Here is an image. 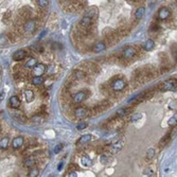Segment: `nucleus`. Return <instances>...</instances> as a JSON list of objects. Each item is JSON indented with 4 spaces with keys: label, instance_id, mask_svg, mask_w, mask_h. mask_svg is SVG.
I'll return each instance as SVG.
<instances>
[{
    "label": "nucleus",
    "instance_id": "f257e3e1",
    "mask_svg": "<svg viewBox=\"0 0 177 177\" xmlns=\"http://www.w3.org/2000/svg\"><path fill=\"white\" fill-rule=\"evenodd\" d=\"M110 102L108 100H103L102 102H100L99 104H97L95 106H93L92 108L90 109L91 110V115H97V114H100L102 111L106 110V109H108L110 107Z\"/></svg>",
    "mask_w": 177,
    "mask_h": 177
},
{
    "label": "nucleus",
    "instance_id": "f03ea898",
    "mask_svg": "<svg viewBox=\"0 0 177 177\" xmlns=\"http://www.w3.org/2000/svg\"><path fill=\"white\" fill-rule=\"evenodd\" d=\"M176 87H177L176 80H168V81H164L159 86V89L161 90V91H175Z\"/></svg>",
    "mask_w": 177,
    "mask_h": 177
},
{
    "label": "nucleus",
    "instance_id": "7ed1b4c3",
    "mask_svg": "<svg viewBox=\"0 0 177 177\" xmlns=\"http://www.w3.org/2000/svg\"><path fill=\"white\" fill-rule=\"evenodd\" d=\"M87 77H88V74L80 68H77V70H74L71 74V79L73 82H84Z\"/></svg>",
    "mask_w": 177,
    "mask_h": 177
},
{
    "label": "nucleus",
    "instance_id": "20e7f679",
    "mask_svg": "<svg viewBox=\"0 0 177 177\" xmlns=\"http://www.w3.org/2000/svg\"><path fill=\"white\" fill-rule=\"evenodd\" d=\"M126 87V81L124 79H116L114 82L111 83V89L114 91H117V92H120L122 90Z\"/></svg>",
    "mask_w": 177,
    "mask_h": 177
},
{
    "label": "nucleus",
    "instance_id": "39448f33",
    "mask_svg": "<svg viewBox=\"0 0 177 177\" xmlns=\"http://www.w3.org/2000/svg\"><path fill=\"white\" fill-rule=\"evenodd\" d=\"M22 28H24V31L26 32V33H34L37 28L36 21H35L34 19H30V18L27 19L26 22H24V26H22Z\"/></svg>",
    "mask_w": 177,
    "mask_h": 177
},
{
    "label": "nucleus",
    "instance_id": "423d86ee",
    "mask_svg": "<svg viewBox=\"0 0 177 177\" xmlns=\"http://www.w3.org/2000/svg\"><path fill=\"white\" fill-rule=\"evenodd\" d=\"M74 115H75L77 118H85V117L88 116H92L90 108H86V107H83V106H80V107H77L74 109Z\"/></svg>",
    "mask_w": 177,
    "mask_h": 177
},
{
    "label": "nucleus",
    "instance_id": "0eeeda50",
    "mask_svg": "<svg viewBox=\"0 0 177 177\" xmlns=\"http://www.w3.org/2000/svg\"><path fill=\"white\" fill-rule=\"evenodd\" d=\"M88 95H89V91H88L87 89H84V90H82V91H79V92L75 93V95L72 97V101L77 104L81 103V102H83L85 99H87Z\"/></svg>",
    "mask_w": 177,
    "mask_h": 177
},
{
    "label": "nucleus",
    "instance_id": "6e6552de",
    "mask_svg": "<svg viewBox=\"0 0 177 177\" xmlns=\"http://www.w3.org/2000/svg\"><path fill=\"white\" fill-rule=\"evenodd\" d=\"M136 54H137V50H136L134 47H127L126 49H124L123 50V52H122V55L124 58H126V59H130V58H133L134 56H136Z\"/></svg>",
    "mask_w": 177,
    "mask_h": 177
},
{
    "label": "nucleus",
    "instance_id": "1a4fd4ad",
    "mask_svg": "<svg viewBox=\"0 0 177 177\" xmlns=\"http://www.w3.org/2000/svg\"><path fill=\"white\" fill-rule=\"evenodd\" d=\"M45 72H46V66L44 64H36L33 67V70H32V73L34 74L35 77H42Z\"/></svg>",
    "mask_w": 177,
    "mask_h": 177
},
{
    "label": "nucleus",
    "instance_id": "9d476101",
    "mask_svg": "<svg viewBox=\"0 0 177 177\" xmlns=\"http://www.w3.org/2000/svg\"><path fill=\"white\" fill-rule=\"evenodd\" d=\"M133 111V107H122V108L118 109L117 113L115 114L116 118H123L125 116H128Z\"/></svg>",
    "mask_w": 177,
    "mask_h": 177
},
{
    "label": "nucleus",
    "instance_id": "9b49d317",
    "mask_svg": "<svg viewBox=\"0 0 177 177\" xmlns=\"http://www.w3.org/2000/svg\"><path fill=\"white\" fill-rule=\"evenodd\" d=\"M171 16V12L168 8H161L158 12V18L160 20H167Z\"/></svg>",
    "mask_w": 177,
    "mask_h": 177
},
{
    "label": "nucleus",
    "instance_id": "f8f14e48",
    "mask_svg": "<svg viewBox=\"0 0 177 177\" xmlns=\"http://www.w3.org/2000/svg\"><path fill=\"white\" fill-rule=\"evenodd\" d=\"M24 139L22 137H20V136H18V137L14 138L12 140V148L13 150H18V148H20L21 146L24 145Z\"/></svg>",
    "mask_w": 177,
    "mask_h": 177
},
{
    "label": "nucleus",
    "instance_id": "ddd939ff",
    "mask_svg": "<svg viewBox=\"0 0 177 177\" xmlns=\"http://www.w3.org/2000/svg\"><path fill=\"white\" fill-rule=\"evenodd\" d=\"M92 22H93L92 19L90 18V17H88L87 15H85L84 17H82V19L80 20L79 27H81V28H83V29H87L88 27L92 24Z\"/></svg>",
    "mask_w": 177,
    "mask_h": 177
},
{
    "label": "nucleus",
    "instance_id": "4468645a",
    "mask_svg": "<svg viewBox=\"0 0 177 177\" xmlns=\"http://www.w3.org/2000/svg\"><path fill=\"white\" fill-rule=\"evenodd\" d=\"M115 33H116V35L118 36V38H122V37H125L128 35L130 29H127L126 27L122 26V27H120V28H118V29L115 31Z\"/></svg>",
    "mask_w": 177,
    "mask_h": 177
},
{
    "label": "nucleus",
    "instance_id": "2eb2a0df",
    "mask_svg": "<svg viewBox=\"0 0 177 177\" xmlns=\"http://www.w3.org/2000/svg\"><path fill=\"white\" fill-rule=\"evenodd\" d=\"M27 56V52L26 50H22V49H19V50L15 51L13 53V59L16 62H19V61H22L24 57Z\"/></svg>",
    "mask_w": 177,
    "mask_h": 177
},
{
    "label": "nucleus",
    "instance_id": "dca6fc26",
    "mask_svg": "<svg viewBox=\"0 0 177 177\" xmlns=\"http://www.w3.org/2000/svg\"><path fill=\"white\" fill-rule=\"evenodd\" d=\"M123 145H124V143H123V141H122V140L116 141V142H115L114 144H111V146H110V152H111L113 154L119 153V152L121 151L122 148H123Z\"/></svg>",
    "mask_w": 177,
    "mask_h": 177
},
{
    "label": "nucleus",
    "instance_id": "f3484780",
    "mask_svg": "<svg viewBox=\"0 0 177 177\" xmlns=\"http://www.w3.org/2000/svg\"><path fill=\"white\" fill-rule=\"evenodd\" d=\"M106 49V44L104 42H95V45L92 46V52L95 53H99V52H102Z\"/></svg>",
    "mask_w": 177,
    "mask_h": 177
},
{
    "label": "nucleus",
    "instance_id": "a211bd4d",
    "mask_svg": "<svg viewBox=\"0 0 177 177\" xmlns=\"http://www.w3.org/2000/svg\"><path fill=\"white\" fill-rule=\"evenodd\" d=\"M20 100H19V98L17 97V95H13V97H11L10 99V106L12 107V108L14 109H17L20 107Z\"/></svg>",
    "mask_w": 177,
    "mask_h": 177
},
{
    "label": "nucleus",
    "instance_id": "6ab92c4d",
    "mask_svg": "<svg viewBox=\"0 0 177 177\" xmlns=\"http://www.w3.org/2000/svg\"><path fill=\"white\" fill-rule=\"evenodd\" d=\"M32 15V10L29 6H24V8L20 10V16H22V18L24 19H29Z\"/></svg>",
    "mask_w": 177,
    "mask_h": 177
},
{
    "label": "nucleus",
    "instance_id": "aec40b11",
    "mask_svg": "<svg viewBox=\"0 0 177 177\" xmlns=\"http://www.w3.org/2000/svg\"><path fill=\"white\" fill-rule=\"evenodd\" d=\"M24 167H27V168L34 167L35 164H36V159H35L33 156H31V155H30V156H28L26 159H24Z\"/></svg>",
    "mask_w": 177,
    "mask_h": 177
},
{
    "label": "nucleus",
    "instance_id": "412c9836",
    "mask_svg": "<svg viewBox=\"0 0 177 177\" xmlns=\"http://www.w3.org/2000/svg\"><path fill=\"white\" fill-rule=\"evenodd\" d=\"M99 12H98V9L95 8V6H92V8H90L89 10L86 12V15L88 16V17H90V18L92 19V20H95V18H97V16H98Z\"/></svg>",
    "mask_w": 177,
    "mask_h": 177
},
{
    "label": "nucleus",
    "instance_id": "4be33fe9",
    "mask_svg": "<svg viewBox=\"0 0 177 177\" xmlns=\"http://www.w3.org/2000/svg\"><path fill=\"white\" fill-rule=\"evenodd\" d=\"M81 163H82L83 167L89 168V167H91V164H92V160L90 159V157L84 155V156L81 157Z\"/></svg>",
    "mask_w": 177,
    "mask_h": 177
},
{
    "label": "nucleus",
    "instance_id": "5701e85b",
    "mask_svg": "<svg viewBox=\"0 0 177 177\" xmlns=\"http://www.w3.org/2000/svg\"><path fill=\"white\" fill-rule=\"evenodd\" d=\"M154 47H155V42H154L153 39H148L145 42H144V44H143V46H142L143 50H145V51L153 50Z\"/></svg>",
    "mask_w": 177,
    "mask_h": 177
},
{
    "label": "nucleus",
    "instance_id": "b1692460",
    "mask_svg": "<svg viewBox=\"0 0 177 177\" xmlns=\"http://www.w3.org/2000/svg\"><path fill=\"white\" fill-rule=\"evenodd\" d=\"M24 99H26L27 102H32V101L34 100V92H33V90H31V89L24 90Z\"/></svg>",
    "mask_w": 177,
    "mask_h": 177
},
{
    "label": "nucleus",
    "instance_id": "393cba45",
    "mask_svg": "<svg viewBox=\"0 0 177 177\" xmlns=\"http://www.w3.org/2000/svg\"><path fill=\"white\" fill-rule=\"evenodd\" d=\"M31 122L34 123V124H42V122H44V116H42V114L34 115V116L31 118Z\"/></svg>",
    "mask_w": 177,
    "mask_h": 177
},
{
    "label": "nucleus",
    "instance_id": "a878e982",
    "mask_svg": "<svg viewBox=\"0 0 177 177\" xmlns=\"http://www.w3.org/2000/svg\"><path fill=\"white\" fill-rule=\"evenodd\" d=\"M10 144V139L9 137H3L0 139V150H6Z\"/></svg>",
    "mask_w": 177,
    "mask_h": 177
},
{
    "label": "nucleus",
    "instance_id": "bb28decb",
    "mask_svg": "<svg viewBox=\"0 0 177 177\" xmlns=\"http://www.w3.org/2000/svg\"><path fill=\"white\" fill-rule=\"evenodd\" d=\"M144 13H145V9L143 8V6H139V8L136 10L135 12V17L137 20H139V19H141L143 17V15H144Z\"/></svg>",
    "mask_w": 177,
    "mask_h": 177
},
{
    "label": "nucleus",
    "instance_id": "cd10ccee",
    "mask_svg": "<svg viewBox=\"0 0 177 177\" xmlns=\"http://www.w3.org/2000/svg\"><path fill=\"white\" fill-rule=\"evenodd\" d=\"M36 64H37L36 58L30 57L29 59L27 61V63H26V65H24V67H26V69H31V68H33V67H34Z\"/></svg>",
    "mask_w": 177,
    "mask_h": 177
},
{
    "label": "nucleus",
    "instance_id": "c85d7f7f",
    "mask_svg": "<svg viewBox=\"0 0 177 177\" xmlns=\"http://www.w3.org/2000/svg\"><path fill=\"white\" fill-rule=\"evenodd\" d=\"M90 140H91V136L90 135H84V136H82V137L80 138L79 141H77V143H79V144H86V143L90 142Z\"/></svg>",
    "mask_w": 177,
    "mask_h": 177
},
{
    "label": "nucleus",
    "instance_id": "c756f323",
    "mask_svg": "<svg viewBox=\"0 0 177 177\" xmlns=\"http://www.w3.org/2000/svg\"><path fill=\"white\" fill-rule=\"evenodd\" d=\"M32 84L35 85V86H40V85L44 84V79L42 77H35L32 79Z\"/></svg>",
    "mask_w": 177,
    "mask_h": 177
},
{
    "label": "nucleus",
    "instance_id": "7c9ffc66",
    "mask_svg": "<svg viewBox=\"0 0 177 177\" xmlns=\"http://www.w3.org/2000/svg\"><path fill=\"white\" fill-rule=\"evenodd\" d=\"M13 116L15 117L16 119H18L19 121H21V122H26V121H27L26 116H24V115L22 114V113H20V111H17V113L13 114Z\"/></svg>",
    "mask_w": 177,
    "mask_h": 177
},
{
    "label": "nucleus",
    "instance_id": "2f4dec72",
    "mask_svg": "<svg viewBox=\"0 0 177 177\" xmlns=\"http://www.w3.org/2000/svg\"><path fill=\"white\" fill-rule=\"evenodd\" d=\"M37 2H38L39 8L42 9V10L47 9L48 5H49V0H37Z\"/></svg>",
    "mask_w": 177,
    "mask_h": 177
},
{
    "label": "nucleus",
    "instance_id": "473e14b6",
    "mask_svg": "<svg viewBox=\"0 0 177 177\" xmlns=\"http://www.w3.org/2000/svg\"><path fill=\"white\" fill-rule=\"evenodd\" d=\"M159 59H160V62H161V65H167L168 63V56L166 53H160L159 54Z\"/></svg>",
    "mask_w": 177,
    "mask_h": 177
},
{
    "label": "nucleus",
    "instance_id": "72a5a7b5",
    "mask_svg": "<svg viewBox=\"0 0 177 177\" xmlns=\"http://www.w3.org/2000/svg\"><path fill=\"white\" fill-rule=\"evenodd\" d=\"M11 19H12V14H11L10 12H9V13H5L2 17V21L4 24H9L11 21Z\"/></svg>",
    "mask_w": 177,
    "mask_h": 177
},
{
    "label": "nucleus",
    "instance_id": "f704fd0d",
    "mask_svg": "<svg viewBox=\"0 0 177 177\" xmlns=\"http://www.w3.org/2000/svg\"><path fill=\"white\" fill-rule=\"evenodd\" d=\"M8 42H9V36H8V35L3 34V35H1V36H0V46H4L5 44H8Z\"/></svg>",
    "mask_w": 177,
    "mask_h": 177
},
{
    "label": "nucleus",
    "instance_id": "c9c22d12",
    "mask_svg": "<svg viewBox=\"0 0 177 177\" xmlns=\"http://www.w3.org/2000/svg\"><path fill=\"white\" fill-rule=\"evenodd\" d=\"M154 156H155V150L154 148H150V150H148V152H146V158L148 159H153Z\"/></svg>",
    "mask_w": 177,
    "mask_h": 177
},
{
    "label": "nucleus",
    "instance_id": "e433bc0d",
    "mask_svg": "<svg viewBox=\"0 0 177 177\" xmlns=\"http://www.w3.org/2000/svg\"><path fill=\"white\" fill-rule=\"evenodd\" d=\"M38 174H39V171H38L37 168H32L31 171L29 172V176H31V177L38 176Z\"/></svg>",
    "mask_w": 177,
    "mask_h": 177
},
{
    "label": "nucleus",
    "instance_id": "4c0bfd02",
    "mask_svg": "<svg viewBox=\"0 0 177 177\" xmlns=\"http://www.w3.org/2000/svg\"><path fill=\"white\" fill-rule=\"evenodd\" d=\"M142 118V115L141 114H134L132 117H130V121L132 122H137Z\"/></svg>",
    "mask_w": 177,
    "mask_h": 177
},
{
    "label": "nucleus",
    "instance_id": "58836bf2",
    "mask_svg": "<svg viewBox=\"0 0 177 177\" xmlns=\"http://www.w3.org/2000/svg\"><path fill=\"white\" fill-rule=\"evenodd\" d=\"M159 30H160V27L158 26V24H153L151 27H150L148 31H151V32H158Z\"/></svg>",
    "mask_w": 177,
    "mask_h": 177
},
{
    "label": "nucleus",
    "instance_id": "ea45409f",
    "mask_svg": "<svg viewBox=\"0 0 177 177\" xmlns=\"http://www.w3.org/2000/svg\"><path fill=\"white\" fill-rule=\"evenodd\" d=\"M170 136H171V134H170V133H169L168 135H166L163 138H162L161 140H160V144H161V145H163V144H166V143H167L168 141L170 140Z\"/></svg>",
    "mask_w": 177,
    "mask_h": 177
},
{
    "label": "nucleus",
    "instance_id": "a19ab883",
    "mask_svg": "<svg viewBox=\"0 0 177 177\" xmlns=\"http://www.w3.org/2000/svg\"><path fill=\"white\" fill-rule=\"evenodd\" d=\"M176 122H177V117L173 116L172 118L169 120V125H171V126H174V125H176Z\"/></svg>",
    "mask_w": 177,
    "mask_h": 177
},
{
    "label": "nucleus",
    "instance_id": "79ce46f5",
    "mask_svg": "<svg viewBox=\"0 0 177 177\" xmlns=\"http://www.w3.org/2000/svg\"><path fill=\"white\" fill-rule=\"evenodd\" d=\"M100 160H101V162H102V163H103V164L107 163V161H108V156H107L106 154H103V155L101 156Z\"/></svg>",
    "mask_w": 177,
    "mask_h": 177
},
{
    "label": "nucleus",
    "instance_id": "37998d69",
    "mask_svg": "<svg viewBox=\"0 0 177 177\" xmlns=\"http://www.w3.org/2000/svg\"><path fill=\"white\" fill-rule=\"evenodd\" d=\"M87 127V123H85V122H83V123H80V124H77V128L79 130H85Z\"/></svg>",
    "mask_w": 177,
    "mask_h": 177
},
{
    "label": "nucleus",
    "instance_id": "c03bdc74",
    "mask_svg": "<svg viewBox=\"0 0 177 177\" xmlns=\"http://www.w3.org/2000/svg\"><path fill=\"white\" fill-rule=\"evenodd\" d=\"M62 148H63V144H57V145L54 148V153H59L62 151Z\"/></svg>",
    "mask_w": 177,
    "mask_h": 177
},
{
    "label": "nucleus",
    "instance_id": "a18cd8bd",
    "mask_svg": "<svg viewBox=\"0 0 177 177\" xmlns=\"http://www.w3.org/2000/svg\"><path fill=\"white\" fill-rule=\"evenodd\" d=\"M39 114H42V115H46V114H47V106L42 105V107H40V109H39Z\"/></svg>",
    "mask_w": 177,
    "mask_h": 177
},
{
    "label": "nucleus",
    "instance_id": "49530a36",
    "mask_svg": "<svg viewBox=\"0 0 177 177\" xmlns=\"http://www.w3.org/2000/svg\"><path fill=\"white\" fill-rule=\"evenodd\" d=\"M4 97H5V91L4 90H2L1 93H0V102H2L3 99H4Z\"/></svg>",
    "mask_w": 177,
    "mask_h": 177
},
{
    "label": "nucleus",
    "instance_id": "de8ad7c7",
    "mask_svg": "<svg viewBox=\"0 0 177 177\" xmlns=\"http://www.w3.org/2000/svg\"><path fill=\"white\" fill-rule=\"evenodd\" d=\"M66 176L67 177H77V173H75V172H69Z\"/></svg>",
    "mask_w": 177,
    "mask_h": 177
},
{
    "label": "nucleus",
    "instance_id": "09e8293b",
    "mask_svg": "<svg viewBox=\"0 0 177 177\" xmlns=\"http://www.w3.org/2000/svg\"><path fill=\"white\" fill-rule=\"evenodd\" d=\"M46 86H50L51 84H52V79H49V80H47V81H46Z\"/></svg>",
    "mask_w": 177,
    "mask_h": 177
},
{
    "label": "nucleus",
    "instance_id": "8fccbe9b",
    "mask_svg": "<svg viewBox=\"0 0 177 177\" xmlns=\"http://www.w3.org/2000/svg\"><path fill=\"white\" fill-rule=\"evenodd\" d=\"M62 168H63V162H61V163L58 164V170H59V171L62 170Z\"/></svg>",
    "mask_w": 177,
    "mask_h": 177
},
{
    "label": "nucleus",
    "instance_id": "3c124183",
    "mask_svg": "<svg viewBox=\"0 0 177 177\" xmlns=\"http://www.w3.org/2000/svg\"><path fill=\"white\" fill-rule=\"evenodd\" d=\"M0 132H1V125H0Z\"/></svg>",
    "mask_w": 177,
    "mask_h": 177
}]
</instances>
